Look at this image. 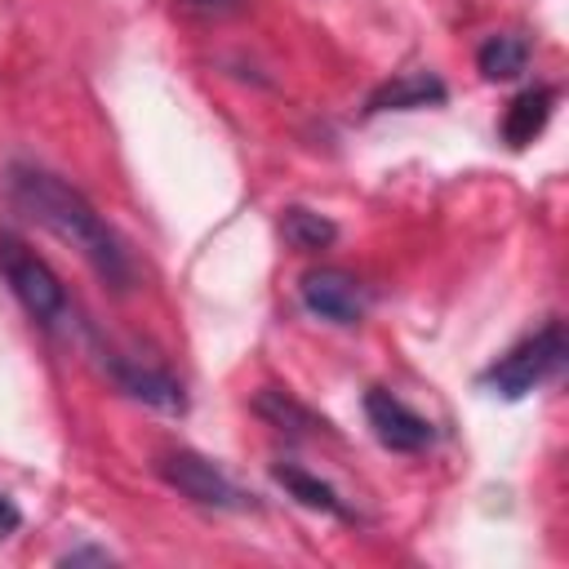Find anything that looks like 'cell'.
<instances>
[{"label": "cell", "instance_id": "5bb4252c", "mask_svg": "<svg viewBox=\"0 0 569 569\" xmlns=\"http://www.w3.org/2000/svg\"><path fill=\"white\" fill-rule=\"evenodd\" d=\"M84 560H93V565H107L111 556H107L102 547H76V551H67V556H58V565H84Z\"/></svg>", "mask_w": 569, "mask_h": 569}, {"label": "cell", "instance_id": "277c9868", "mask_svg": "<svg viewBox=\"0 0 569 569\" xmlns=\"http://www.w3.org/2000/svg\"><path fill=\"white\" fill-rule=\"evenodd\" d=\"M156 471H160L182 498H191V502H200V507H213V511H240V507H249L244 489L231 485L222 467H213L209 458H200V453H191V449L164 453V458L156 462Z\"/></svg>", "mask_w": 569, "mask_h": 569}, {"label": "cell", "instance_id": "9c48e42d", "mask_svg": "<svg viewBox=\"0 0 569 569\" xmlns=\"http://www.w3.org/2000/svg\"><path fill=\"white\" fill-rule=\"evenodd\" d=\"M449 98L445 80L436 71H405V76H391L387 84H378L369 93V116L373 111H418V107H440Z\"/></svg>", "mask_w": 569, "mask_h": 569}, {"label": "cell", "instance_id": "52a82bcc", "mask_svg": "<svg viewBox=\"0 0 569 569\" xmlns=\"http://www.w3.org/2000/svg\"><path fill=\"white\" fill-rule=\"evenodd\" d=\"M107 369H111V378L120 382V391H129L133 400H142V405H151V409H164V413H182V409H187L182 382L169 378L164 369L142 365V360H120V356H111Z\"/></svg>", "mask_w": 569, "mask_h": 569}, {"label": "cell", "instance_id": "4fadbf2b", "mask_svg": "<svg viewBox=\"0 0 569 569\" xmlns=\"http://www.w3.org/2000/svg\"><path fill=\"white\" fill-rule=\"evenodd\" d=\"M280 236H284L298 253H320V249H329V244L338 240V227H333L325 213L293 204V209H284V218H280Z\"/></svg>", "mask_w": 569, "mask_h": 569}, {"label": "cell", "instance_id": "8992f818", "mask_svg": "<svg viewBox=\"0 0 569 569\" xmlns=\"http://www.w3.org/2000/svg\"><path fill=\"white\" fill-rule=\"evenodd\" d=\"M365 418H369L378 445L391 449V453H422V449L436 440L431 418H422L418 409H409V405H405L396 391H387V387H369V391H365Z\"/></svg>", "mask_w": 569, "mask_h": 569}, {"label": "cell", "instance_id": "5b68a950", "mask_svg": "<svg viewBox=\"0 0 569 569\" xmlns=\"http://www.w3.org/2000/svg\"><path fill=\"white\" fill-rule=\"evenodd\" d=\"M298 298H302V307L311 316H320L329 325H356L369 311L365 284L351 271H342V267H311L298 280Z\"/></svg>", "mask_w": 569, "mask_h": 569}, {"label": "cell", "instance_id": "2e32d148", "mask_svg": "<svg viewBox=\"0 0 569 569\" xmlns=\"http://www.w3.org/2000/svg\"><path fill=\"white\" fill-rule=\"evenodd\" d=\"M191 4H222V0H191Z\"/></svg>", "mask_w": 569, "mask_h": 569}, {"label": "cell", "instance_id": "8fae6325", "mask_svg": "<svg viewBox=\"0 0 569 569\" xmlns=\"http://www.w3.org/2000/svg\"><path fill=\"white\" fill-rule=\"evenodd\" d=\"M253 413H258V418H267L271 427L289 431V436L329 431V422H325V418H316L307 405H298V400H293L289 391H280V387H267V391H258V396H253Z\"/></svg>", "mask_w": 569, "mask_h": 569}, {"label": "cell", "instance_id": "6da1fadb", "mask_svg": "<svg viewBox=\"0 0 569 569\" xmlns=\"http://www.w3.org/2000/svg\"><path fill=\"white\" fill-rule=\"evenodd\" d=\"M4 196L9 204L31 218L36 227H44L49 236H58L62 244H71L107 284L124 289L133 280V267H129V253L120 244V236L107 227V218L71 187L62 182L58 173L49 169H36V164H13L9 178H4Z\"/></svg>", "mask_w": 569, "mask_h": 569}, {"label": "cell", "instance_id": "7c38bea8", "mask_svg": "<svg viewBox=\"0 0 569 569\" xmlns=\"http://www.w3.org/2000/svg\"><path fill=\"white\" fill-rule=\"evenodd\" d=\"M476 67H480L485 80H516L529 67V40L511 36V31H498L476 49Z\"/></svg>", "mask_w": 569, "mask_h": 569}, {"label": "cell", "instance_id": "9a60e30c", "mask_svg": "<svg viewBox=\"0 0 569 569\" xmlns=\"http://www.w3.org/2000/svg\"><path fill=\"white\" fill-rule=\"evenodd\" d=\"M18 525H22V511L13 507V498H4V493H0V538L18 533Z\"/></svg>", "mask_w": 569, "mask_h": 569}, {"label": "cell", "instance_id": "ba28073f", "mask_svg": "<svg viewBox=\"0 0 569 569\" xmlns=\"http://www.w3.org/2000/svg\"><path fill=\"white\" fill-rule=\"evenodd\" d=\"M556 89L551 84H529V89H520L511 102H507V111H502V142L511 147V151H525L533 138H542V129L551 124V111H556Z\"/></svg>", "mask_w": 569, "mask_h": 569}, {"label": "cell", "instance_id": "3957f363", "mask_svg": "<svg viewBox=\"0 0 569 569\" xmlns=\"http://www.w3.org/2000/svg\"><path fill=\"white\" fill-rule=\"evenodd\" d=\"M565 365V325L547 320L542 329H533L529 338H520L516 347H507L485 373L480 387L498 400H525L529 391H538L556 369Z\"/></svg>", "mask_w": 569, "mask_h": 569}, {"label": "cell", "instance_id": "30bf717a", "mask_svg": "<svg viewBox=\"0 0 569 569\" xmlns=\"http://www.w3.org/2000/svg\"><path fill=\"white\" fill-rule=\"evenodd\" d=\"M271 480H276L293 502H302V507H311V511H325V516H338V520H356L351 507L338 498V489H333L329 480H320V476H311V471H302V467H293V462H276V467H271Z\"/></svg>", "mask_w": 569, "mask_h": 569}, {"label": "cell", "instance_id": "7a4b0ae2", "mask_svg": "<svg viewBox=\"0 0 569 569\" xmlns=\"http://www.w3.org/2000/svg\"><path fill=\"white\" fill-rule=\"evenodd\" d=\"M0 276L9 284V293L18 298V307L44 325V329H67L71 325V298L67 284L58 280V271L13 231H0Z\"/></svg>", "mask_w": 569, "mask_h": 569}]
</instances>
